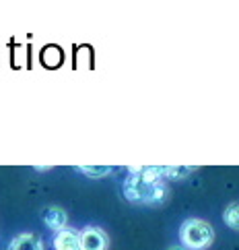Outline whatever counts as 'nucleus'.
<instances>
[{"instance_id":"obj_8","label":"nucleus","mask_w":239,"mask_h":250,"mask_svg":"<svg viewBox=\"0 0 239 250\" xmlns=\"http://www.w3.org/2000/svg\"><path fill=\"white\" fill-rule=\"evenodd\" d=\"M196 167L192 166H165V182L167 180H182V178L190 176Z\"/></svg>"},{"instance_id":"obj_1","label":"nucleus","mask_w":239,"mask_h":250,"mask_svg":"<svg viewBox=\"0 0 239 250\" xmlns=\"http://www.w3.org/2000/svg\"><path fill=\"white\" fill-rule=\"evenodd\" d=\"M124 196L136 205H161L169 196L165 180H147L140 176H128L124 182Z\"/></svg>"},{"instance_id":"obj_10","label":"nucleus","mask_w":239,"mask_h":250,"mask_svg":"<svg viewBox=\"0 0 239 250\" xmlns=\"http://www.w3.org/2000/svg\"><path fill=\"white\" fill-rule=\"evenodd\" d=\"M171 250H184V248H182V246H180V248H171Z\"/></svg>"},{"instance_id":"obj_3","label":"nucleus","mask_w":239,"mask_h":250,"mask_svg":"<svg viewBox=\"0 0 239 250\" xmlns=\"http://www.w3.org/2000/svg\"><path fill=\"white\" fill-rule=\"evenodd\" d=\"M78 240H81V250H108L110 246L108 234L101 228H95V226L85 228L78 234Z\"/></svg>"},{"instance_id":"obj_9","label":"nucleus","mask_w":239,"mask_h":250,"mask_svg":"<svg viewBox=\"0 0 239 250\" xmlns=\"http://www.w3.org/2000/svg\"><path fill=\"white\" fill-rule=\"evenodd\" d=\"M76 172H81L89 178H103V176L111 174V167L110 166H78Z\"/></svg>"},{"instance_id":"obj_2","label":"nucleus","mask_w":239,"mask_h":250,"mask_svg":"<svg viewBox=\"0 0 239 250\" xmlns=\"http://www.w3.org/2000/svg\"><path fill=\"white\" fill-rule=\"evenodd\" d=\"M215 240V229L204 219H185L180 226V244L184 250H206Z\"/></svg>"},{"instance_id":"obj_4","label":"nucleus","mask_w":239,"mask_h":250,"mask_svg":"<svg viewBox=\"0 0 239 250\" xmlns=\"http://www.w3.org/2000/svg\"><path fill=\"white\" fill-rule=\"evenodd\" d=\"M54 250H81V240L74 229H60L54 236Z\"/></svg>"},{"instance_id":"obj_5","label":"nucleus","mask_w":239,"mask_h":250,"mask_svg":"<svg viewBox=\"0 0 239 250\" xmlns=\"http://www.w3.org/2000/svg\"><path fill=\"white\" fill-rule=\"evenodd\" d=\"M8 250H43V242H41L39 236L25 231V234H19L11 240Z\"/></svg>"},{"instance_id":"obj_7","label":"nucleus","mask_w":239,"mask_h":250,"mask_svg":"<svg viewBox=\"0 0 239 250\" xmlns=\"http://www.w3.org/2000/svg\"><path fill=\"white\" fill-rule=\"evenodd\" d=\"M223 221L227 223V228L239 231V203L227 205L225 211H223Z\"/></svg>"},{"instance_id":"obj_6","label":"nucleus","mask_w":239,"mask_h":250,"mask_svg":"<svg viewBox=\"0 0 239 250\" xmlns=\"http://www.w3.org/2000/svg\"><path fill=\"white\" fill-rule=\"evenodd\" d=\"M66 221H68V215L62 207H48L43 211V223H46L50 229H54L56 234L66 228Z\"/></svg>"}]
</instances>
